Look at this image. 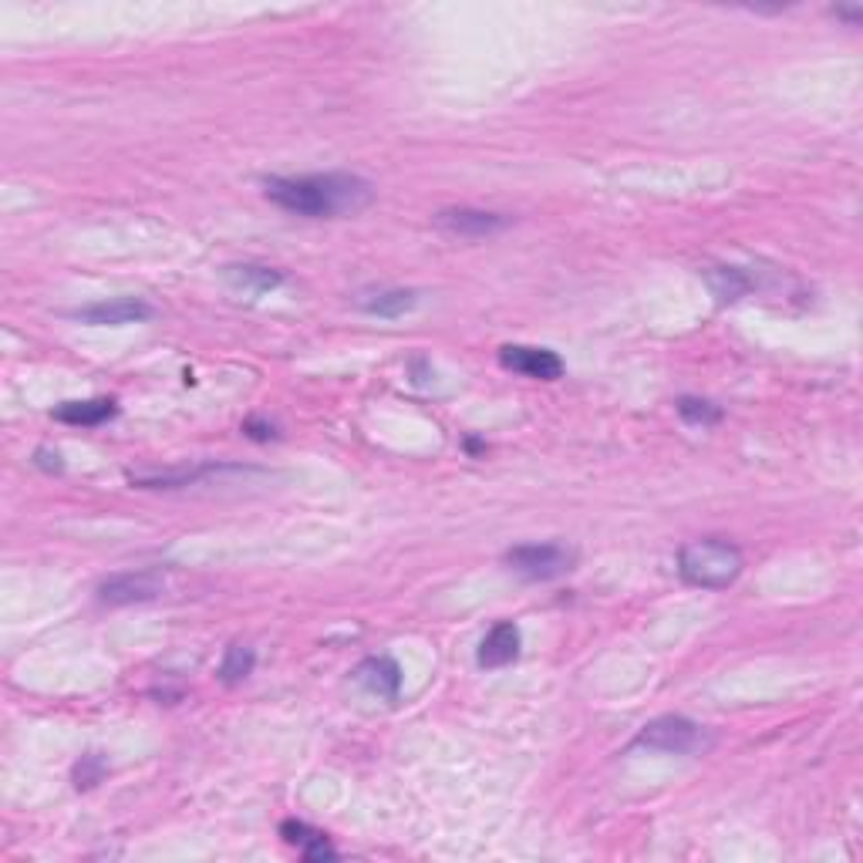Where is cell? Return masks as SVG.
<instances>
[{"instance_id":"cell-1","label":"cell","mask_w":863,"mask_h":863,"mask_svg":"<svg viewBox=\"0 0 863 863\" xmlns=\"http://www.w3.org/2000/svg\"><path fill=\"white\" fill-rule=\"evenodd\" d=\"M264 193L280 210L307 220H335L364 210L375 199V186L354 173H311V176H270Z\"/></svg>"},{"instance_id":"cell-2","label":"cell","mask_w":863,"mask_h":863,"mask_svg":"<svg viewBox=\"0 0 863 863\" xmlns=\"http://www.w3.org/2000/svg\"><path fill=\"white\" fill-rule=\"evenodd\" d=\"M746 567V557L735 544L709 537V540H695L678 550V573L688 587H702V591H725L738 581V573Z\"/></svg>"},{"instance_id":"cell-3","label":"cell","mask_w":863,"mask_h":863,"mask_svg":"<svg viewBox=\"0 0 863 863\" xmlns=\"http://www.w3.org/2000/svg\"><path fill=\"white\" fill-rule=\"evenodd\" d=\"M634 746L651 749V753H668V756H702L715 746V738L705 725H698L695 719L657 715L634 735Z\"/></svg>"},{"instance_id":"cell-9","label":"cell","mask_w":863,"mask_h":863,"mask_svg":"<svg viewBox=\"0 0 863 863\" xmlns=\"http://www.w3.org/2000/svg\"><path fill=\"white\" fill-rule=\"evenodd\" d=\"M520 644H523L520 628L513 621H500V625H492L489 634L479 641L476 662H479V668H489V672L492 668H506L520 657Z\"/></svg>"},{"instance_id":"cell-18","label":"cell","mask_w":863,"mask_h":863,"mask_svg":"<svg viewBox=\"0 0 863 863\" xmlns=\"http://www.w3.org/2000/svg\"><path fill=\"white\" fill-rule=\"evenodd\" d=\"M108 762L98 756V753H89V756H81V762L74 766V786L78 790H92L98 779L105 775Z\"/></svg>"},{"instance_id":"cell-10","label":"cell","mask_w":863,"mask_h":863,"mask_svg":"<svg viewBox=\"0 0 863 863\" xmlns=\"http://www.w3.org/2000/svg\"><path fill=\"white\" fill-rule=\"evenodd\" d=\"M354 678H358L361 688L385 698V702H395L398 691H401V668H398L395 657H385V654L364 657V662L354 668Z\"/></svg>"},{"instance_id":"cell-8","label":"cell","mask_w":863,"mask_h":863,"mask_svg":"<svg viewBox=\"0 0 863 863\" xmlns=\"http://www.w3.org/2000/svg\"><path fill=\"white\" fill-rule=\"evenodd\" d=\"M435 223H439V230H445V233H452V236H473V240H479V236H492V233L506 230V226H510V217L459 207V210H442V213L435 217Z\"/></svg>"},{"instance_id":"cell-17","label":"cell","mask_w":863,"mask_h":863,"mask_svg":"<svg viewBox=\"0 0 863 863\" xmlns=\"http://www.w3.org/2000/svg\"><path fill=\"white\" fill-rule=\"evenodd\" d=\"M675 408H678V416L688 422V425H715V422H722V408L719 405H712L709 398H695V395H685V398H678L675 401Z\"/></svg>"},{"instance_id":"cell-11","label":"cell","mask_w":863,"mask_h":863,"mask_svg":"<svg viewBox=\"0 0 863 863\" xmlns=\"http://www.w3.org/2000/svg\"><path fill=\"white\" fill-rule=\"evenodd\" d=\"M118 416L115 398H85V401H61L55 408V419L68 425H102Z\"/></svg>"},{"instance_id":"cell-19","label":"cell","mask_w":863,"mask_h":863,"mask_svg":"<svg viewBox=\"0 0 863 863\" xmlns=\"http://www.w3.org/2000/svg\"><path fill=\"white\" fill-rule=\"evenodd\" d=\"M243 432L250 435V439H257V442H267V439H273L277 432H273V425H267V422H257V419H246L243 422Z\"/></svg>"},{"instance_id":"cell-5","label":"cell","mask_w":863,"mask_h":863,"mask_svg":"<svg viewBox=\"0 0 863 863\" xmlns=\"http://www.w3.org/2000/svg\"><path fill=\"white\" fill-rule=\"evenodd\" d=\"M162 587H166L162 570H126V573H115V578L102 581L98 600L112 604V607L145 604V600H155L162 594Z\"/></svg>"},{"instance_id":"cell-14","label":"cell","mask_w":863,"mask_h":863,"mask_svg":"<svg viewBox=\"0 0 863 863\" xmlns=\"http://www.w3.org/2000/svg\"><path fill=\"white\" fill-rule=\"evenodd\" d=\"M705 280H709L712 294H715L722 304L743 301V298L753 291V277H749L743 267H712V270H705Z\"/></svg>"},{"instance_id":"cell-15","label":"cell","mask_w":863,"mask_h":863,"mask_svg":"<svg viewBox=\"0 0 863 863\" xmlns=\"http://www.w3.org/2000/svg\"><path fill=\"white\" fill-rule=\"evenodd\" d=\"M419 304V294L416 291H405V287H388V291H378V294H368L361 298V307L368 314H378V317H401Z\"/></svg>"},{"instance_id":"cell-16","label":"cell","mask_w":863,"mask_h":863,"mask_svg":"<svg viewBox=\"0 0 863 863\" xmlns=\"http://www.w3.org/2000/svg\"><path fill=\"white\" fill-rule=\"evenodd\" d=\"M254 665H257V654H254V648L250 644H230L226 648V654H223V665H220V681L223 685H240L243 678H250V672H254Z\"/></svg>"},{"instance_id":"cell-13","label":"cell","mask_w":863,"mask_h":863,"mask_svg":"<svg viewBox=\"0 0 863 863\" xmlns=\"http://www.w3.org/2000/svg\"><path fill=\"white\" fill-rule=\"evenodd\" d=\"M223 277L236 287V291H250V294H270L283 283V273L273 267H260V264H233L223 270Z\"/></svg>"},{"instance_id":"cell-12","label":"cell","mask_w":863,"mask_h":863,"mask_svg":"<svg viewBox=\"0 0 863 863\" xmlns=\"http://www.w3.org/2000/svg\"><path fill=\"white\" fill-rule=\"evenodd\" d=\"M280 837H283L287 843L301 847V853H304L307 860H335V856H338V850L331 847L327 833L311 830L307 824H301V819H283V824H280Z\"/></svg>"},{"instance_id":"cell-4","label":"cell","mask_w":863,"mask_h":863,"mask_svg":"<svg viewBox=\"0 0 863 863\" xmlns=\"http://www.w3.org/2000/svg\"><path fill=\"white\" fill-rule=\"evenodd\" d=\"M503 563L513 573H520L523 581L547 584L578 567V550H570L563 544H520L503 553Z\"/></svg>"},{"instance_id":"cell-6","label":"cell","mask_w":863,"mask_h":863,"mask_svg":"<svg viewBox=\"0 0 863 863\" xmlns=\"http://www.w3.org/2000/svg\"><path fill=\"white\" fill-rule=\"evenodd\" d=\"M500 364L513 375L533 382H557L563 375V358L550 348H529V345H506L500 348Z\"/></svg>"},{"instance_id":"cell-20","label":"cell","mask_w":863,"mask_h":863,"mask_svg":"<svg viewBox=\"0 0 863 863\" xmlns=\"http://www.w3.org/2000/svg\"><path fill=\"white\" fill-rule=\"evenodd\" d=\"M37 466L48 469V473H61V469H65V466H61V456H58V452H51V448H37Z\"/></svg>"},{"instance_id":"cell-7","label":"cell","mask_w":863,"mask_h":863,"mask_svg":"<svg viewBox=\"0 0 863 863\" xmlns=\"http://www.w3.org/2000/svg\"><path fill=\"white\" fill-rule=\"evenodd\" d=\"M74 320L81 324H95V327H118V324H139L152 317V304L139 298H115V301H98L71 311Z\"/></svg>"}]
</instances>
